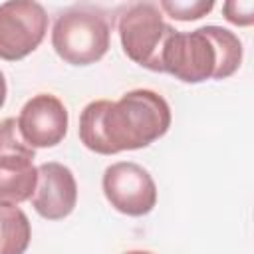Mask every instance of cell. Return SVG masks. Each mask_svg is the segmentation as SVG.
I'll list each match as a JSON object with an SVG mask.
<instances>
[{"instance_id":"12","label":"cell","mask_w":254,"mask_h":254,"mask_svg":"<svg viewBox=\"0 0 254 254\" xmlns=\"http://www.w3.org/2000/svg\"><path fill=\"white\" fill-rule=\"evenodd\" d=\"M214 8L212 0H161L159 10L167 12L173 20L190 22L206 16Z\"/></svg>"},{"instance_id":"4","label":"cell","mask_w":254,"mask_h":254,"mask_svg":"<svg viewBox=\"0 0 254 254\" xmlns=\"http://www.w3.org/2000/svg\"><path fill=\"white\" fill-rule=\"evenodd\" d=\"M117 30L123 52L129 60L151 71H161V54L175 28L163 20L157 4H129L119 16Z\"/></svg>"},{"instance_id":"5","label":"cell","mask_w":254,"mask_h":254,"mask_svg":"<svg viewBox=\"0 0 254 254\" xmlns=\"http://www.w3.org/2000/svg\"><path fill=\"white\" fill-rule=\"evenodd\" d=\"M48 32V14L32 0L0 4V60L16 62L30 56Z\"/></svg>"},{"instance_id":"14","label":"cell","mask_w":254,"mask_h":254,"mask_svg":"<svg viewBox=\"0 0 254 254\" xmlns=\"http://www.w3.org/2000/svg\"><path fill=\"white\" fill-rule=\"evenodd\" d=\"M6 93H8L6 79H4V73L0 71V107H2V105H4V101H6Z\"/></svg>"},{"instance_id":"2","label":"cell","mask_w":254,"mask_h":254,"mask_svg":"<svg viewBox=\"0 0 254 254\" xmlns=\"http://www.w3.org/2000/svg\"><path fill=\"white\" fill-rule=\"evenodd\" d=\"M242 62V42L222 26H202L192 32L175 30L161 54V71L185 83L230 77Z\"/></svg>"},{"instance_id":"15","label":"cell","mask_w":254,"mask_h":254,"mask_svg":"<svg viewBox=\"0 0 254 254\" xmlns=\"http://www.w3.org/2000/svg\"><path fill=\"white\" fill-rule=\"evenodd\" d=\"M125 254H153V252H147V250H129Z\"/></svg>"},{"instance_id":"6","label":"cell","mask_w":254,"mask_h":254,"mask_svg":"<svg viewBox=\"0 0 254 254\" xmlns=\"http://www.w3.org/2000/svg\"><path fill=\"white\" fill-rule=\"evenodd\" d=\"M103 194L109 204L127 214H149L157 204V187L149 171L133 161H119L103 173Z\"/></svg>"},{"instance_id":"8","label":"cell","mask_w":254,"mask_h":254,"mask_svg":"<svg viewBox=\"0 0 254 254\" xmlns=\"http://www.w3.org/2000/svg\"><path fill=\"white\" fill-rule=\"evenodd\" d=\"M77 202V183L73 173L56 161L38 167V185L32 194L34 210L46 220H62L69 216Z\"/></svg>"},{"instance_id":"10","label":"cell","mask_w":254,"mask_h":254,"mask_svg":"<svg viewBox=\"0 0 254 254\" xmlns=\"http://www.w3.org/2000/svg\"><path fill=\"white\" fill-rule=\"evenodd\" d=\"M32 238L26 212L18 206L0 204V254H24Z\"/></svg>"},{"instance_id":"13","label":"cell","mask_w":254,"mask_h":254,"mask_svg":"<svg viewBox=\"0 0 254 254\" xmlns=\"http://www.w3.org/2000/svg\"><path fill=\"white\" fill-rule=\"evenodd\" d=\"M224 18L234 26L254 24V0H228L222 4Z\"/></svg>"},{"instance_id":"1","label":"cell","mask_w":254,"mask_h":254,"mask_svg":"<svg viewBox=\"0 0 254 254\" xmlns=\"http://www.w3.org/2000/svg\"><path fill=\"white\" fill-rule=\"evenodd\" d=\"M169 127L171 107L153 89H131L117 101H91L79 115V139L99 155L143 149L161 139Z\"/></svg>"},{"instance_id":"7","label":"cell","mask_w":254,"mask_h":254,"mask_svg":"<svg viewBox=\"0 0 254 254\" xmlns=\"http://www.w3.org/2000/svg\"><path fill=\"white\" fill-rule=\"evenodd\" d=\"M16 121L22 139L32 149H46L64 141L69 115L60 97L52 93H38L24 103Z\"/></svg>"},{"instance_id":"9","label":"cell","mask_w":254,"mask_h":254,"mask_svg":"<svg viewBox=\"0 0 254 254\" xmlns=\"http://www.w3.org/2000/svg\"><path fill=\"white\" fill-rule=\"evenodd\" d=\"M38 185V167L32 159L0 161V204L16 206L30 200Z\"/></svg>"},{"instance_id":"11","label":"cell","mask_w":254,"mask_h":254,"mask_svg":"<svg viewBox=\"0 0 254 254\" xmlns=\"http://www.w3.org/2000/svg\"><path fill=\"white\" fill-rule=\"evenodd\" d=\"M2 159H36V151L22 139L14 117L0 121V161Z\"/></svg>"},{"instance_id":"3","label":"cell","mask_w":254,"mask_h":254,"mask_svg":"<svg viewBox=\"0 0 254 254\" xmlns=\"http://www.w3.org/2000/svg\"><path fill=\"white\" fill-rule=\"evenodd\" d=\"M111 40L107 16L95 6H71L62 12L52 30L56 54L71 65H91L99 62Z\"/></svg>"}]
</instances>
